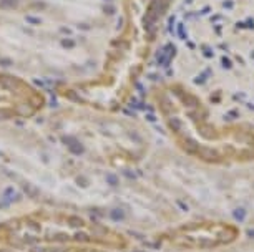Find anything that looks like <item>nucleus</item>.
I'll return each instance as SVG.
<instances>
[{"mask_svg": "<svg viewBox=\"0 0 254 252\" xmlns=\"http://www.w3.org/2000/svg\"><path fill=\"white\" fill-rule=\"evenodd\" d=\"M18 5V0H0V9H13Z\"/></svg>", "mask_w": 254, "mask_h": 252, "instance_id": "f257e3e1", "label": "nucleus"}, {"mask_svg": "<svg viewBox=\"0 0 254 252\" xmlns=\"http://www.w3.org/2000/svg\"><path fill=\"white\" fill-rule=\"evenodd\" d=\"M70 149H72L75 154H81V153H83V146H81L78 141H73V143L70 144Z\"/></svg>", "mask_w": 254, "mask_h": 252, "instance_id": "f03ea898", "label": "nucleus"}, {"mask_svg": "<svg viewBox=\"0 0 254 252\" xmlns=\"http://www.w3.org/2000/svg\"><path fill=\"white\" fill-rule=\"evenodd\" d=\"M4 83L9 86V88H13V86H17V80L15 78H12V76H7V78H4Z\"/></svg>", "mask_w": 254, "mask_h": 252, "instance_id": "7ed1b4c3", "label": "nucleus"}, {"mask_svg": "<svg viewBox=\"0 0 254 252\" xmlns=\"http://www.w3.org/2000/svg\"><path fill=\"white\" fill-rule=\"evenodd\" d=\"M111 217H113L115 221H121L123 219V211L121 209H113L111 211Z\"/></svg>", "mask_w": 254, "mask_h": 252, "instance_id": "20e7f679", "label": "nucleus"}, {"mask_svg": "<svg viewBox=\"0 0 254 252\" xmlns=\"http://www.w3.org/2000/svg\"><path fill=\"white\" fill-rule=\"evenodd\" d=\"M62 45H63L65 48H73V46H75V42H73V40H62Z\"/></svg>", "mask_w": 254, "mask_h": 252, "instance_id": "39448f33", "label": "nucleus"}, {"mask_svg": "<svg viewBox=\"0 0 254 252\" xmlns=\"http://www.w3.org/2000/svg\"><path fill=\"white\" fill-rule=\"evenodd\" d=\"M28 23H40V18H35V17H27L25 18Z\"/></svg>", "mask_w": 254, "mask_h": 252, "instance_id": "423d86ee", "label": "nucleus"}, {"mask_svg": "<svg viewBox=\"0 0 254 252\" xmlns=\"http://www.w3.org/2000/svg\"><path fill=\"white\" fill-rule=\"evenodd\" d=\"M60 32H62L63 35H72V30L67 28V27H60Z\"/></svg>", "mask_w": 254, "mask_h": 252, "instance_id": "0eeeda50", "label": "nucleus"}, {"mask_svg": "<svg viewBox=\"0 0 254 252\" xmlns=\"http://www.w3.org/2000/svg\"><path fill=\"white\" fill-rule=\"evenodd\" d=\"M103 10H105L106 13H113L115 12V9H113V7H110V5H105V9H103Z\"/></svg>", "mask_w": 254, "mask_h": 252, "instance_id": "6e6552de", "label": "nucleus"}, {"mask_svg": "<svg viewBox=\"0 0 254 252\" xmlns=\"http://www.w3.org/2000/svg\"><path fill=\"white\" fill-rule=\"evenodd\" d=\"M0 65H10V62H9V60H2V62H0Z\"/></svg>", "mask_w": 254, "mask_h": 252, "instance_id": "1a4fd4ad", "label": "nucleus"}]
</instances>
